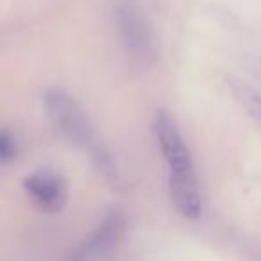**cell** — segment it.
Listing matches in <instances>:
<instances>
[{
  "label": "cell",
  "mask_w": 261,
  "mask_h": 261,
  "mask_svg": "<svg viewBox=\"0 0 261 261\" xmlns=\"http://www.w3.org/2000/svg\"><path fill=\"white\" fill-rule=\"evenodd\" d=\"M27 195L45 213H58L68 199L66 182L58 174L48 170H38L27 175L23 181Z\"/></svg>",
  "instance_id": "3957f363"
},
{
  "label": "cell",
  "mask_w": 261,
  "mask_h": 261,
  "mask_svg": "<svg viewBox=\"0 0 261 261\" xmlns=\"http://www.w3.org/2000/svg\"><path fill=\"white\" fill-rule=\"evenodd\" d=\"M45 102H47L48 115L52 116V120L59 127V130H63L70 140H73V143L84 147L91 154V158L97 160L98 167L102 170L113 172V165L108 152L97 142L93 127L90 125L88 116L83 113L79 104L73 100V97H70L66 91L54 88V90H50L47 93Z\"/></svg>",
  "instance_id": "7a4b0ae2"
},
{
  "label": "cell",
  "mask_w": 261,
  "mask_h": 261,
  "mask_svg": "<svg viewBox=\"0 0 261 261\" xmlns=\"http://www.w3.org/2000/svg\"><path fill=\"white\" fill-rule=\"evenodd\" d=\"M0 154H2V161H4V163H9V161H13L16 158V154H18L15 138L9 135L8 130H4V133H2V142H0Z\"/></svg>",
  "instance_id": "52a82bcc"
},
{
  "label": "cell",
  "mask_w": 261,
  "mask_h": 261,
  "mask_svg": "<svg viewBox=\"0 0 261 261\" xmlns=\"http://www.w3.org/2000/svg\"><path fill=\"white\" fill-rule=\"evenodd\" d=\"M152 130L167 165L168 192L172 202L185 218L197 220L202 215V195L192 154L181 130L167 111H156Z\"/></svg>",
  "instance_id": "6da1fadb"
},
{
  "label": "cell",
  "mask_w": 261,
  "mask_h": 261,
  "mask_svg": "<svg viewBox=\"0 0 261 261\" xmlns=\"http://www.w3.org/2000/svg\"><path fill=\"white\" fill-rule=\"evenodd\" d=\"M122 218L118 215H113L109 217L86 242L83 243L79 250H77V261H88L93 259V257L102 256L104 252H108L113 245L116 243V240L122 234Z\"/></svg>",
  "instance_id": "5b68a950"
},
{
  "label": "cell",
  "mask_w": 261,
  "mask_h": 261,
  "mask_svg": "<svg viewBox=\"0 0 261 261\" xmlns=\"http://www.w3.org/2000/svg\"><path fill=\"white\" fill-rule=\"evenodd\" d=\"M116 13H118V23L123 41L127 43L129 50L138 56H149L152 52V38L138 8L130 2H123L118 6Z\"/></svg>",
  "instance_id": "277c9868"
},
{
  "label": "cell",
  "mask_w": 261,
  "mask_h": 261,
  "mask_svg": "<svg viewBox=\"0 0 261 261\" xmlns=\"http://www.w3.org/2000/svg\"><path fill=\"white\" fill-rule=\"evenodd\" d=\"M238 97L242 98L245 108L249 109L257 120H261V95L256 93L254 90H249V88H240Z\"/></svg>",
  "instance_id": "8992f818"
}]
</instances>
